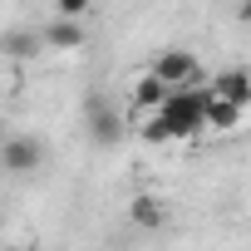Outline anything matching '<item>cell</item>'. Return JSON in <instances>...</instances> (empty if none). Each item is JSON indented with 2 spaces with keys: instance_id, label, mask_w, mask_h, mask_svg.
Masks as SVG:
<instances>
[{
  "instance_id": "obj_5",
  "label": "cell",
  "mask_w": 251,
  "mask_h": 251,
  "mask_svg": "<svg viewBox=\"0 0 251 251\" xmlns=\"http://www.w3.org/2000/svg\"><path fill=\"white\" fill-rule=\"evenodd\" d=\"M207 89L222 94V99L236 103V108H251V69H217V74L207 79Z\"/></svg>"
},
{
  "instance_id": "obj_12",
  "label": "cell",
  "mask_w": 251,
  "mask_h": 251,
  "mask_svg": "<svg viewBox=\"0 0 251 251\" xmlns=\"http://www.w3.org/2000/svg\"><path fill=\"white\" fill-rule=\"evenodd\" d=\"M30 50H35L30 35H10V40H5V54H30Z\"/></svg>"
},
{
  "instance_id": "obj_1",
  "label": "cell",
  "mask_w": 251,
  "mask_h": 251,
  "mask_svg": "<svg viewBox=\"0 0 251 251\" xmlns=\"http://www.w3.org/2000/svg\"><path fill=\"white\" fill-rule=\"evenodd\" d=\"M207 89H177L153 118L163 123V128H168V138L177 143V138H197L202 128H207Z\"/></svg>"
},
{
  "instance_id": "obj_11",
  "label": "cell",
  "mask_w": 251,
  "mask_h": 251,
  "mask_svg": "<svg viewBox=\"0 0 251 251\" xmlns=\"http://www.w3.org/2000/svg\"><path fill=\"white\" fill-rule=\"evenodd\" d=\"M143 138H148V143H173V138H168V128H163L158 118H148V123H143Z\"/></svg>"
},
{
  "instance_id": "obj_13",
  "label": "cell",
  "mask_w": 251,
  "mask_h": 251,
  "mask_svg": "<svg viewBox=\"0 0 251 251\" xmlns=\"http://www.w3.org/2000/svg\"><path fill=\"white\" fill-rule=\"evenodd\" d=\"M236 20H241V25H251V0H246V5L236 10Z\"/></svg>"
},
{
  "instance_id": "obj_7",
  "label": "cell",
  "mask_w": 251,
  "mask_h": 251,
  "mask_svg": "<svg viewBox=\"0 0 251 251\" xmlns=\"http://www.w3.org/2000/svg\"><path fill=\"white\" fill-rule=\"evenodd\" d=\"M128 222H133V226H143V231H158V226L168 222V212H163V202H158V197L138 192V197L128 202Z\"/></svg>"
},
{
  "instance_id": "obj_3",
  "label": "cell",
  "mask_w": 251,
  "mask_h": 251,
  "mask_svg": "<svg viewBox=\"0 0 251 251\" xmlns=\"http://www.w3.org/2000/svg\"><path fill=\"white\" fill-rule=\"evenodd\" d=\"M84 128H89V138H94L99 148H113V143H118L123 118H118V103H113L108 94H89V99H84Z\"/></svg>"
},
{
  "instance_id": "obj_9",
  "label": "cell",
  "mask_w": 251,
  "mask_h": 251,
  "mask_svg": "<svg viewBox=\"0 0 251 251\" xmlns=\"http://www.w3.org/2000/svg\"><path fill=\"white\" fill-rule=\"evenodd\" d=\"M45 45H54V50H79L84 45V20H50L45 25Z\"/></svg>"
},
{
  "instance_id": "obj_2",
  "label": "cell",
  "mask_w": 251,
  "mask_h": 251,
  "mask_svg": "<svg viewBox=\"0 0 251 251\" xmlns=\"http://www.w3.org/2000/svg\"><path fill=\"white\" fill-rule=\"evenodd\" d=\"M153 74L168 84V89H207V69L197 64V54H187V50H163L158 59H153Z\"/></svg>"
},
{
  "instance_id": "obj_8",
  "label": "cell",
  "mask_w": 251,
  "mask_h": 251,
  "mask_svg": "<svg viewBox=\"0 0 251 251\" xmlns=\"http://www.w3.org/2000/svg\"><path fill=\"white\" fill-rule=\"evenodd\" d=\"M207 94H212V89H207ZM241 113H246V108H236V103H226L222 94H212V99H207V128H212V133H231L236 123H241Z\"/></svg>"
},
{
  "instance_id": "obj_6",
  "label": "cell",
  "mask_w": 251,
  "mask_h": 251,
  "mask_svg": "<svg viewBox=\"0 0 251 251\" xmlns=\"http://www.w3.org/2000/svg\"><path fill=\"white\" fill-rule=\"evenodd\" d=\"M173 94H177V89H168V84H163V79H158L153 69L133 79V108H143V113H158V108H163V103H168Z\"/></svg>"
},
{
  "instance_id": "obj_4",
  "label": "cell",
  "mask_w": 251,
  "mask_h": 251,
  "mask_svg": "<svg viewBox=\"0 0 251 251\" xmlns=\"http://www.w3.org/2000/svg\"><path fill=\"white\" fill-rule=\"evenodd\" d=\"M0 163H5V173H15V177L35 173V168H40V138H30V133H10L5 148H0Z\"/></svg>"
},
{
  "instance_id": "obj_10",
  "label": "cell",
  "mask_w": 251,
  "mask_h": 251,
  "mask_svg": "<svg viewBox=\"0 0 251 251\" xmlns=\"http://www.w3.org/2000/svg\"><path fill=\"white\" fill-rule=\"evenodd\" d=\"M54 15H59V20H84V15H89V0H59Z\"/></svg>"
}]
</instances>
